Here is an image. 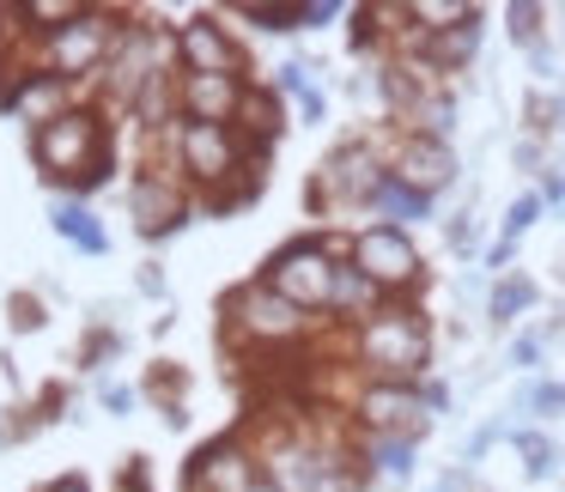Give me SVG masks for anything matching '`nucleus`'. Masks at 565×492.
Wrapping results in <instances>:
<instances>
[{
  "label": "nucleus",
  "mask_w": 565,
  "mask_h": 492,
  "mask_svg": "<svg viewBox=\"0 0 565 492\" xmlns=\"http://www.w3.org/2000/svg\"><path fill=\"white\" fill-rule=\"evenodd\" d=\"M249 492H280V486H268V480H256V486H249Z\"/></svg>",
  "instance_id": "c756f323"
},
{
  "label": "nucleus",
  "mask_w": 565,
  "mask_h": 492,
  "mask_svg": "<svg viewBox=\"0 0 565 492\" xmlns=\"http://www.w3.org/2000/svg\"><path fill=\"white\" fill-rule=\"evenodd\" d=\"M43 177H62V183H79V189H98L104 183V140H98V122L86 110H62L38 128L31 140Z\"/></svg>",
  "instance_id": "f257e3e1"
},
{
  "label": "nucleus",
  "mask_w": 565,
  "mask_h": 492,
  "mask_svg": "<svg viewBox=\"0 0 565 492\" xmlns=\"http://www.w3.org/2000/svg\"><path fill=\"white\" fill-rule=\"evenodd\" d=\"M177 43H183L189 74H225V79H237V50L225 43V31L213 25V19H189Z\"/></svg>",
  "instance_id": "1a4fd4ad"
},
{
  "label": "nucleus",
  "mask_w": 565,
  "mask_h": 492,
  "mask_svg": "<svg viewBox=\"0 0 565 492\" xmlns=\"http://www.w3.org/2000/svg\"><path fill=\"white\" fill-rule=\"evenodd\" d=\"M535 7H511V31H516V43H535Z\"/></svg>",
  "instance_id": "bb28decb"
},
{
  "label": "nucleus",
  "mask_w": 565,
  "mask_h": 492,
  "mask_svg": "<svg viewBox=\"0 0 565 492\" xmlns=\"http://www.w3.org/2000/svg\"><path fill=\"white\" fill-rule=\"evenodd\" d=\"M110 50H116V31H110V19L104 13H79L74 25H62V31H50L43 38V62H50V79H86L92 67H104L110 62Z\"/></svg>",
  "instance_id": "f03ea898"
},
{
  "label": "nucleus",
  "mask_w": 565,
  "mask_h": 492,
  "mask_svg": "<svg viewBox=\"0 0 565 492\" xmlns=\"http://www.w3.org/2000/svg\"><path fill=\"white\" fill-rule=\"evenodd\" d=\"M55 104H62V79H43V74H25V86L7 92V110H19V116H43V122H50Z\"/></svg>",
  "instance_id": "2eb2a0df"
},
{
  "label": "nucleus",
  "mask_w": 565,
  "mask_h": 492,
  "mask_svg": "<svg viewBox=\"0 0 565 492\" xmlns=\"http://www.w3.org/2000/svg\"><path fill=\"white\" fill-rule=\"evenodd\" d=\"M365 419H371V426H383V431H395V426L419 431L426 402H414L407 389H371V395H365Z\"/></svg>",
  "instance_id": "ddd939ff"
},
{
  "label": "nucleus",
  "mask_w": 565,
  "mask_h": 492,
  "mask_svg": "<svg viewBox=\"0 0 565 492\" xmlns=\"http://www.w3.org/2000/svg\"><path fill=\"white\" fill-rule=\"evenodd\" d=\"M475 43H480V25H475V19H462L456 31H444V38L431 43V55H438V62H468Z\"/></svg>",
  "instance_id": "6ab92c4d"
},
{
  "label": "nucleus",
  "mask_w": 565,
  "mask_h": 492,
  "mask_svg": "<svg viewBox=\"0 0 565 492\" xmlns=\"http://www.w3.org/2000/svg\"><path fill=\"white\" fill-rule=\"evenodd\" d=\"M43 492H92L86 480H55V486H43Z\"/></svg>",
  "instance_id": "c85d7f7f"
},
{
  "label": "nucleus",
  "mask_w": 565,
  "mask_h": 492,
  "mask_svg": "<svg viewBox=\"0 0 565 492\" xmlns=\"http://www.w3.org/2000/svg\"><path fill=\"white\" fill-rule=\"evenodd\" d=\"M353 268L365 274L371 286H407L419 274V256L395 225H377V232H365L353 244Z\"/></svg>",
  "instance_id": "39448f33"
},
{
  "label": "nucleus",
  "mask_w": 565,
  "mask_h": 492,
  "mask_svg": "<svg viewBox=\"0 0 565 492\" xmlns=\"http://www.w3.org/2000/svg\"><path fill=\"white\" fill-rule=\"evenodd\" d=\"M249 486H256V462H249L237 443L207 450L195 462V474H189V492H249Z\"/></svg>",
  "instance_id": "9d476101"
},
{
  "label": "nucleus",
  "mask_w": 565,
  "mask_h": 492,
  "mask_svg": "<svg viewBox=\"0 0 565 492\" xmlns=\"http://www.w3.org/2000/svg\"><path fill=\"white\" fill-rule=\"evenodd\" d=\"M407 13H414V19H426L431 31H444L450 19H456V25H462V19H475L468 7H444V0H426V7H407Z\"/></svg>",
  "instance_id": "b1692460"
},
{
  "label": "nucleus",
  "mask_w": 565,
  "mask_h": 492,
  "mask_svg": "<svg viewBox=\"0 0 565 492\" xmlns=\"http://www.w3.org/2000/svg\"><path fill=\"white\" fill-rule=\"evenodd\" d=\"M523 407H535V414H559V407H565V383H535V389L523 395Z\"/></svg>",
  "instance_id": "393cba45"
},
{
  "label": "nucleus",
  "mask_w": 565,
  "mask_h": 492,
  "mask_svg": "<svg viewBox=\"0 0 565 492\" xmlns=\"http://www.w3.org/2000/svg\"><path fill=\"white\" fill-rule=\"evenodd\" d=\"M516 450H523V468H529V480H547L553 468H559V450H553L541 431H516Z\"/></svg>",
  "instance_id": "a211bd4d"
},
{
  "label": "nucleus",
  "mask_w": 565,
  "mask_h": 492,
  "mask_svg": "<svg viewBox=\"0 0 565 492\" xmlns=\"http://www.w3.org/2000/svg\"><path fill=\"white\" fill-rule=\"evenodd\" d=\"M456 177V159L438 147V140H407L402 164H395V183L414 189V195H431V189H444Z\"/></svg>",
  "instance_id": "9b49d317"
},
{
  "label": "nucleus",
  "mask_w": 565,
  "mask_h": 492,
  "mask_svg": "<svg viewBox=\"0 0 565 492\" xmlns=\"http://www.w3.org/2000/svg\"><path fill=\"white\" fill-rule=\"evenodd\" d=\"M55 232H62L67 244L92 249V256H104V249H110V244H104V225L92 220L86 207H55Z\"/></svg>",
  "instance_id": "dca6fc26"
},
{
  "label": "nucleus",
  "mask_w": 565,
  "mask_h": 492,
  "mask_svg": "<svg viewBox=\"0 0 565 492\" xmlns=\"http://www.w3.org/2000/svg\"><path fill=\"white\" fill-rule=\"evenodd\" d=\"M383 177L371 171V152L365 147H347L329 159V189H341V195H377Z\"/></svg>",
  "instance_id": "4468645a"
},
{
  "label": "nucleus",
  "mask_w": 565,
  "mask_h": 492,
  "mask_svg": "<svg viewBox=\"0 0 565 492\" xmlns=\"http://www.w3.org/2000/svg\"><path fill=\"white\" fill-rule=\"evenodd\" d=\"M359 346H365V359L377 371H419L426 365V329H419L414 317H402V310H390V317H371L365 334H359Z\"/></svg>",
  "instance_id": "20e7f679"
},
{
  "label": "nucleus",
  "mask_w": 565,
  "mask_h": 492,
  "mask_svg": "<svg viewBox=\"0 0 565 492\" xmlns=\"http://www.w3.org/2000/svg\"><path fill=\"white\" fill-rule=\"evenodd\" d=\"M262 286H268V292H280L292 310H305V304H329V298H334V261L322 256L317 244L280 249Z\"/></svg>",
  "instance_id": "7ed1b4c3"
},
{
  "label": "nucleus",
  "mask_w": 565,
  "mask_h": 492,
  "mask_svg": "<svg viewBox=\"0 0 565 492\" xmlns=\"http://www.w3.org/2000/svg\"><path fill=\"white\" fill-rule=\"evenodd\" d=\"M535 213H541V195H523V201H516V207H511V220H504V232H529V225H535Z\"/></svg>",
  "instance_id": "a878e982"
},
{
  "label": "nucleus",
  "mask_w": 565,
  "mask_h": 492,
  "mask_svg": "<svg viewBox=\"0 0 565 492\" xmlns=\"http://www.w3.org/2000/svg\"><path fill=\"white\" fill-rule=\"evenodd\" d=\"M371 201H377V207L390 213V220H419V213H426V195L402 189L395 177H383V183H377V195H371Z\"/></svg>",
  "instance_id": "f3484780"
},
{
  "label": "nucleus",
  "mask_w": 565,
  "mask_h": 492,
  "mask_svg": "<svg viewBox=\"0 0 565 492\" xmlns=\"http://www.w3.org/2000/svg\"><path fill=\"white\" fill-rule=\"evenodd\" d=\"M377 468L390 480H407V468H414V443H407V438H383L377 443Z\"/></svg>",
  "instance_id": "412c9836"
},
{
  "label": "nucleus",
  "mask_w": 565,
  "mask_h": 492,
  "mask_svg": "<svg viewBox=\"0 0 565 492\" xmlns=\"http://www.w3.org/2000/svg\"><path fill=\"white\" fill-rule=\"evenodd\" d=\"M183 122H213L225 128V116H237V104H244V86L225 74H183Z\"/></svg>",
  "instance_id": "6e6552de"
},
{
  "label": "nucleus",
  "mask_w": 565,
  "mask_h": 492,
  "mask_svg": "<svg viewBox=\"0 0 565 492\" xmlns=\"http://www.w3.org/2000/svg\"><path fill=\"white\" fill-rule=\"evenodd\" d=\"M359 298H371V280L359 268H334V298L329 304H359Z\"/></svg>",
  "instance_id": "5701e85b"
},
{
  "label": "nucleus",
  "mask_w": 565,
  "mask_h": 492,
  "mask_svg": "<svg viewBox=\"0 0 565 492\" xmlns=\"http://www.w3.org/2000/svg\"><path fill=\"white\" fill-rule=\"evenodd\" d=\"M177 220H183V195L164 177H140L135 183V225L140 232H171Z\"/></svg>",
  "instance_id": "f8f14e48"
},
{
  "label": "nucleus",
  "mask_w": 565,
  "mask_h": 492,
  "mask_svg": "<svg viewBox=\"0 0 565 492\" xmlns=\"http://www.w3.org/2000/svg\"><path fill=\"white\" fill-rule=\"evenodd\" d=\"M529 298H535V286H529V280H504L499 292H492V317H499V322H511L516 310L529 304Z\"/></svg>",
  "instance_id": "4be33fe9"
},
{
  "label": "nucleus",
  "mask_w": 565,
  "mask_h": 492,
  "mask_svg": "<svg viewBox=\"0 0 565 492\" xmlns=\"http://www.w3.org/2000/svg\"><path fill=\"white\" fill-rule=\"evenodd\" d=\"M183 122V116H177ZM177 152H183V171L195 183H220V177L237 171V140L232 128H213V122H183L177 128Z\"/></svg>",
  "instance_id": "423d86ee"
},
{
  "label": "nucleus",
  "mask_w": 565,
  "mask_h": 492,
  "mask_svg": "<svg viewBox=\"0 0 565 492\" xmlns=\"http://www.w3.org/2000/svg\"><path fill=\"white\" fill-rule=\"evenodd\" d=\"M79 13H86L79 0H38V7H25V19H38V31H62V25H74Z\"/></svg>",
  "instance_id": "aec40b11"
},
{
  "label": "nucleus",
  "mask_w": 565,
  "mask_h": 492,
  "mask_svg": "<svg viewBox=\"0 0 565 492\" xmlns=\"http://www.w3.org/2000/svg\"><path fill=\"white\" fill-rule=\"evenodd\" d=\"M232 317L249 341H292V334L305 329V317H298L280 292H268V286H244V292L232 298Z\"/></svg>",
  "instance_id": "0eeeda50"
},
{
  "label": "nucleus",
  "mask_w": 565,
  "mask_h": 492,
  "mask_svg": "<svg viewBox=\"0 0 565 492\" xmlns=\"http://www.w3.org/2000/svg\"><path fill=\"white\" fill-rule=\"evenodd\" d=\"M535 359H541V341H535V334H523V341L511 346V365H535Z\"/></svg>",
  "instance_id": "cd10ccee"
}]
</instances>
